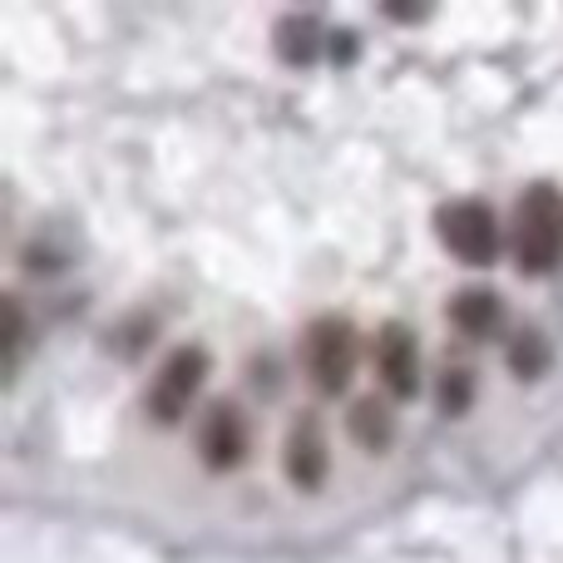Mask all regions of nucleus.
I'll use <instances>...</instances> for the list:
<instances>
[{
	"instance_id": "nucleus-1",
	"label": "nucleus",
	"mask_w": 563,
	"mask_h": 563,
	"mask_svg": "<svg viewBox=\"0 0 563 563\" xmlns=\"http://www.w3.org/2000/svg\"><path fill=\"white\" fill-rule=\"evenodd\" d=\"M515 257L529 277H544L563 263V194L554 184H534L515 213Z\"/></svg>"
},
{
	"instance_id": "nucleus-2",
	"label": "nucleus",
	"mask_w": 563,
	"mask_h": 563,
	"mask_svg": "<svg viewBox=\"0 0 563 563\" xmlns=\"http://www.w3.org/2000/svg\"><path fill=\"white\" fill-rule=\"evenodd\" d=\"M301 361L307 376L321 396H346L351 371H356V331L346 317H317L301 341Z\"/></svg>"
},
{
	"instance_id": "nucleus-3",
	"label": "nucleus",
	"mask_w": 563,
	"mask_h": 563,
	"mask_svg": "<svg viewBox=\"0 0 563 563\" xmlns=\"http://www.w3.org/2000/svg\"><path fill=\"white\" fill-rule=\"evenodd\" d=\"M435 228L455 263L489 267L499 257V223H495V213H489V203H479V198H455V203H445L435 213Z\"/></svg>"
},
{
	"instance_id": "nucleus-4",
	"label": "nucleus",
	"mask_w": 563,
	"mask_h": 563,
	"mask_svg": "<svg viewBox=\"0 0 563 563\" xmlns=\"http://www.w3.org/2000/svg\"><path fill=\"white\" fill-rule=\"evenodd\" d=\"M208 380V356L203 346H178L174 356L158 366L154 386H148V416L174 426V420L188 416V406L198 400V386Z\"/></svg>"
},
{
	"instance_id": "nucleus-5",
	"label": "nucleus",
	"mask_w": 563,
	"mask_h": 563,
	"mask_svg": "<svg viewBox=\"0 0 563 563\" xmlns=\"http://www.w3.org/2000/svg\"><path fill=\"white\" fill-rule=\"evenodd\" d=\"M376 371H380V386H386L396 400H416L420 396V341H416V331L400 327V321L380 327Z\"/></svg>"
},
{
	"instance_id": "nucleus-6",
	"label": "nucleus",
	"mask_w": 563,
	"mask_h": 563,
	"mask_svg": "<svg viewBox=\"0 0 563 563\" xmlns=\"http://www.w3.org/2000/svg\"><path fill=\"white\" fill-rule=\"evenodd\" d=\"M198 455H203L213 470L243 465V455H247V420H243V410L228 406V400H218V406L203 416V426H198Z\"/></svg>"
},
{
	"instance_id": "nucleus-7",
	"label": "nucleus",
	"mask_w": 563,
	"mask_h": 563,
	"mask_svg": "<svg viewBox=\"0 0 563 563\" xmlns=\"http://www.w3.org/2000/svg\"><path fill=\"white\" fill-rule=\"evenodd\" d=\"M282 460H287V475L297 489H317L327 479V440H321V426L311 416H297Z\"/></svg>"
},
{
	"instance_id": "nucleus-8",
	"label": "nucleus",
	"mask_w": 563,
	"mask_h": 563,
	"mask_svg": "<svg viewBox=\"0 0 563 563\" xmlns=\"http://www.w3.org/2000/svg\"><path fill=\"white\" fill-rule=\"evenodd\" d=\"M450 317H455V327L465 331V336L485 341V336H495V331L505 327V301H499L495 291H485V287H465L455 301H450Z\"/></svg>"
},
{
	"instance_id": "nucleus-9",
	"label": "nucleus",
	"mask_w": 563,
	"mask_h": 563,
	"mask_svg": "<svg viewBox=\"0 0 563 563\" xmlns=\"http://www.w3.org/2000/svg\"><path fill=\"white\" fill-rule=\"evenodd\" d=\"M346 426L366 450H386L390 445V416H386V400L380 396H361L356 406H351Z\"/></svg>"
},
{
	"instance_id": "nucleus-10",
	"label": "nucleus",
	"mask_w": 563,
	"mask_h": 563,
	"mask_svg": "<svg viewBox=\"0 0 563 563\" xmlns=\"http://www.w3.org/2000/svg\"><path fill=\"white\" fill-rule=\"evenodd\" d=\"M509 366L519 371V376H539V371L549 366V346L539 331H519L515 346H509Z\"/></svg>"
},
{
	"instance_id": "nucleus-11",
	"label": "nucleus",
	"mask_w": 563,
	"mask_h": 563,
	"mask_svg": "<svg viewBox=\"0 0 563 563\" xmlns=\"http://www.w3.org/2000/svg\"><path fill=\"white\" fill-rule=\"evenodd\" d=\"M5 311H10V346H5V356H10V376H15V366H20V346H25V307H20L15 297H5Z\"/></svg>"
}]
</instances>
